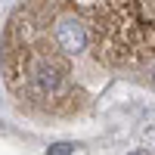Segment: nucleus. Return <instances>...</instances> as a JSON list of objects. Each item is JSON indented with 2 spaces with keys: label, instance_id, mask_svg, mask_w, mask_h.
Here are the masks:
<instances>
[{
  "label": "nucleus",
  "instance_id": "1",
  "mask_svg": "<svg viewBox=\"0 0 155 155\" xmlns=\"http://www.w3.org/2000/svg\"><path fill=\"white\" fill-rule=\"evenodd\" d=\"M155 0H19L0 34V81L22 118L84 124L121 90L152 96Z\"/></svg>",
  "mask_w": 155,
  "mask_h": 155
}]
</instances>
